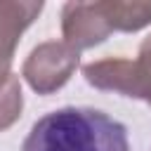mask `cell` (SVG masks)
Masks as SVG:
<instances>
[{
	"label": "cell",
	"instance_id": "6da1fadb",
	"mask_svg": "<svg viewBox=\"0 0 151 151\" xmlns=\"http://www.w3.org/2000/svg\"><path fill=\"white\" fill-rule=\"evenodd\" d=\"M21 151H130L127 130L92 106H64L33 123Z\"/></svg>",
	"mask_w": 151,
	"mask_h": 151
},
{
	"label": "cell",
	"instance_id": "7a4b0ae2",
	"mask_svg": "<svg viewBox=\"0 0 151 151\" xmlns=\"http://www.w3.org/2000/svg\"><path fill=\"white\" fill-rule=\"evenodd\" d=\"M80 52L64 40H47L38 45L24 61V78L38 94H52L68 83L78 68Z\"/></svg>",
	"mask_w": 151,
	"mask_h": 151
},
{
	"label": "cell",
	"instance_id": "3957f363",
	"mask_svg": "<svg viewBox=\"0 0 151 151\" xmlns=\"http://www.w3.org/2000/svg\"><path fill=\"white\" fill-rule=\"evenodd\" d=\"M61 31L64 42L80 52L104 42L111 33V24L101 2H66L61 9Z\"/></svg>",
	"mask_w": 151,
	"mask_h": 151
},
{
	"label": "cell",
	"instance_id": "277c9868",
	"mask_svg": "<svg viewBox=\"0 0 151 151\" xmlns=\"http://www.w3.org/2000/svg\"><path fill=\"white\" fill-rule=\"evenodd\" d=\"M42 12V2H0V87L14 76L12 59L21 33Z\"/></svg>",
	"mask_w": 151,
	"mask_h": 151
},
{
	"label": "cell",
	"instance_id": "5b68a950",
	"mask_svg": "<svg viewBox=\"0 0 151 151\" xmlns=\"http://www.w3.org/2000/svg\"><path fill=\"white\" fill-rule=\"evenodd\" d=\"M101 9L111 24V31H139L151 24V2H123V0H106Z\"/></svg>",
	"mask_w": 151,
	"mask_h": 151
},
{
	"label": "cell",
	"instance_id": "8992f818",
	"mask_svg": "<svg viewBox=\"0 0 151 151\" xmlns=\"http://www.w3.org/2000/svg\"><path fill=\"white\" fill-rule=\"evenodd\" d=\"M21 106H24L21 85H19V78L12 76L0 87V130H7L21 116Z\"/></svg>",
	"mask_w": 151,
	"mask_h": 151
},
{
	"label": "cell",
	"instance_id": "52a82bcc",
	"mask_svg": "<svg viewBox=\"0 0 151 151\" xmlns=\"http://www.w3.org/2000/svg\"><path fill=\"white\" fill-rule=\"evenodd\" d=\"M134 61H137V71H139V80H142V99L151 104V35L142 42L139 57Z\"/></svg>",
	"mask_w": 151,
	"mask_h": 151
}]
</instances>
